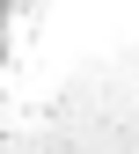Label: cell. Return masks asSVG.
Listing matches in <instances>:
<instances>
[{"instance_id": "cell-1", "label": "cell", "mask_w": 139, "mask_h": 154, "mask_svg": "<svg viewBox=\"0 0 139 154\" xmlns=\"http://www.w3.org/2000/svg\"><path fill=\"white\" fill-rule=\"evenodd\" d=\"M8 154H139V66H81L15 118Z\"/></svg>"}]
</instances>
